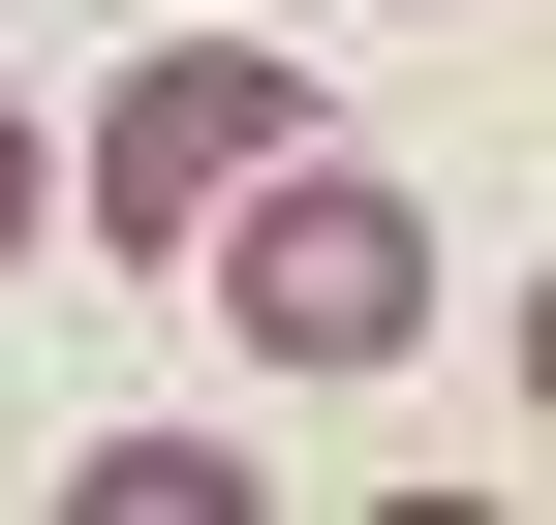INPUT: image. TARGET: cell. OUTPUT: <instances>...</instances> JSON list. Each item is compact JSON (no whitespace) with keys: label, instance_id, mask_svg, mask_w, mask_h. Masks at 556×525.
<instances>
[{"label":"cell","instance_id":"obj_3","mask_svg":"<svg viewBox=\"0 0 556 525\" xmlns=\"http://www.w3.org/2000/svg\"><path fill=\"white\" fill-rule=\"evenodd\" d=\"M62 495H93V525H248V464H217V433H93Z\"/></svg>","mask_w":556,"mask_h":525},{"label":"cell","instance_id":"obj_2","mask_svg":"<svg viewBox=\"0 0 556 525\" xmlns=\"http://www.w3.org/2000/svg\"><path fill=\"white\" fill-rule=\"evenodd\" d=\"M248 155H309V93H278L248 31H155V62H124V93H93V247H155V279H186Z\"/></svg>","mask_w":556,"mask_h":525},{"label":"cell","instance_id":"obj_4","mask_svg":"<svg viewBox=\"0 0 556 525\" xmlns=\"http://www.w3.org/2000/svg\"><path fill=\"white\" fill-rule=\"evenodd\" d=\"M31 217H62V155H31V124H0V279H31Z\"/></svg>","mask_w":556,"mask_h":525},{"label":"cell","instance_id":"obj_1","mask_svg":"<svg viewBox=\"0 0 556 525\" xmlns=\"http://www.w3.org/2000/svg\"><path fill=\"white\" fill-rule=\"evenodd\" d=\"M186 279H217L248 371H402V341H433V185H371V155H248Z\"/></svg>","mask_w":556,"mask_h":525}]
</instances>
